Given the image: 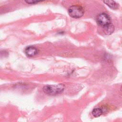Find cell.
<instances>
[{"label": "cell", "instance_id": "obj_1", "mask_svg": "<svg viewBox=\"0 0 122 122\" xmlns=\"http://www.w3.org/2000/svg\"><path fill=\"white\" fill-rule=\"evenodd\" d=\"M65 88L63 84H58L55 85H48L43 87V92L49 95H56L62 92Z\"/></svg>", "mask_w": 122, "mask_h": 122}, {"label": "cell", "instance_id": "obj_2", "mask_svg": "<svg viewBox=\"0 0 122 122\" xmlns=\"http://www.w3.org/2000/svg\"><path fill=\"white\" fill-rule=\"evenodd\" d=\"M84 10L83 8L79 5H72L68 10L69 15L74 18H79L83 16Z\"/></svg>", "mask_w": 122, "mask_h": 122}, {"label": "cell", "instance_id": "obj_3", "mask_svg": "<svg viewBox=\"0 0 122 122\" xmlns=\"http://www.w3.org/2000/svg\"><path fill=\"white\" fill-rule=\"evenodd\" d=\"M96 20L97 23L102 27L111 24V18L110 16L105 13L99 14L97 17Z\"/></svg>", "mask_w": 122, "mask_h": 122}, {"label": "cell", "instance_id": "obj_4", "mask_svg": "<svg viewBox=\"0 0 122 122\" xmlns=\"http://www.w3.org/2000/svg\"><path fill=\"white\" fill-rule=\"evenodd\" d=\"M25 52L28 56L32 57L38 53V50L33 46H29L25 49Z\"/></svg>", "mask_w": 122, "mask_h": 122}, {"label": "cell", "instance_id": "obj_5", "mask_svg": "<svg viewBox=\"0 0 122 122\" xmlns=\"http://www.w3.org/2000/svg\"><path fill=\"white\" fill-rule=\"evenodd\" d=\"M103 31L106 35L111 34L114 30V27L111 24L103 27Z\"/></svg>", "mask_w": 122, "mask_h": 122}, {"label": "cell", "instance_id": "obj_6", "mask_svg": "<svg viewBox=\"0 0 122 122\" xmlns=\"http://www.w3.org/2000/svg\"><path fill=\"white\" fill-rule=\"evenodd\" d=\"M105 3L110 8L112 9H117L118 8V4L113 0H103Z\"/></svg>", "mask_w": 122, "mask_h": 122}, {"label": "cell", "instance_id": "obj_7", "mask_svg": "<svg viewBox=\"0 0 122 122\" xmlns=\"http://www.w3.org/2000/svg\"><path fill=\"white\" fill-rule=\"evenodd\" d=\"M102 113V111L101 108H97L94 109L92 111V114L95 117L100 116Z\"/></svg>", "mask_w": 122, "mask_h": 122}, {"label": "cell", "instance_id": "obj_8", "mask_svg": "<svg viewBox=\"0 0 122 122\" xmlns=\"http://www.w3.org/2000/svg\"><path fill=\"white\" fill-rule=\"evenodd\" d=\"M45 0H25V2L28 4H35L39 2Z\"/></svg>", "mask_w": 122, "mask_h": 122}, {"label": "cell", "instance_id": "obj_9", "mask_svg": "<svg viewBox=\"0 0 122 122\" xmlns=\"http://www.w3.org/2000/svg\"><path fill=\"white\" fill-rule=\"evenodd\" d=\"M121 91H122V88H121Z\"/></svg>", "mask_w": 122, "mask_h": 122}]
</instances>
